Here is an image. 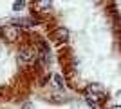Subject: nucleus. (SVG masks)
<instances>
[{"mask_svg":"<svg viewBox=\"0 0 121 109\" xmlns=\"http://www.w3.org/2000/svg\"><path fill=\"white\" fill-rule=\"evenodd\" d=\"M27 2L25 0H15V4H13V11H20L22 7H25Z\"/></svg>","mask_w":121,"mask_h":109,"instance_id":"f03ea898","label":"nucleus"},{"mask_svg":"<svg viewBox=\"0 0 121 109\" xmlns=\"http://www.w3.org/2000/svg\"><path fill=\"white\" fill-rule=\"evenodd\" d=\"M51 46L29 27L0 26V104L29 98L51 80Z\"/></svg>","mask_w":121,"mask_h":109,"instance_id":"f257e3e1","label":"nucleus"}]
</instances>
